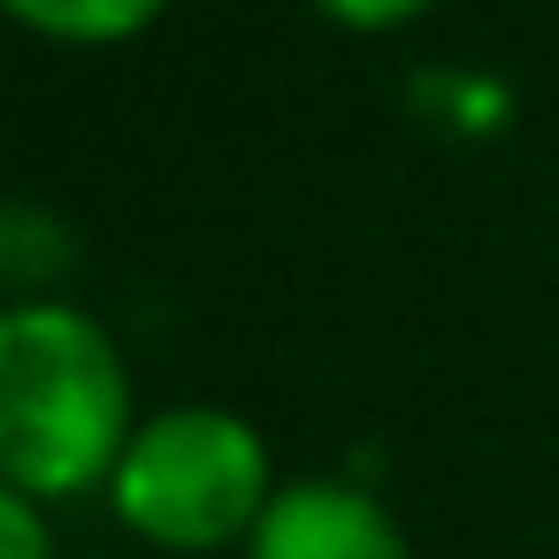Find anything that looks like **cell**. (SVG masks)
Here are the masks:
<instances>
[{
	"mask_svg": "<svg viewBox=\"0 0 559 559\" xmlns=\"http://www.w3.org/2000/svg\"><path fill=\"white\" fill-rule=\"evenodd\" d=\"M131 421V376L116 337L70 299L0 307V483L39 498H85L116 483Z\"/></svg>",
	"mask_w": 559,
	"mask_h": 559,
	"instance_id": "cell-1",
	"label": "cell"
},
{
	"mask_svg": "<svg viewBox=\"0 0 559 559\" xmlns=\"http://www.w3.org/2000/svg\"><path fill=\"white\" fill-rule=\"evenodd\" d=\"M116 521L162 551H223L269 513V444L230 406H169L116 460Z\"/></svg>",
	"mask_w": 559,
	"mask_h": 559,
	"instance_id": "cell-2",
	"label": "cell"
},
{
	"mask_svg": "<svg viewBox=\"0 0 559 559\" xmlns=\"http://www.w3.org/2000/svg\"><path fill=\"white\" fill-rule=\"evenodd\" d=\"M246 559H414V551L360 483L307 475L269 498L261 528L246 536Z\"/></svg>",
	"mask_w": 559,
	"mask_h": 559,
	"instance_id": "cell-3",
	"label": "cell"
},
{
	"mask_svg": "<svg viewBox=\"0 0 559 559\" xmlns=\"http://www.w3.org/2000/svg\"><path fill=\"white\" fill-rule=\"evenodd\" d=\"M0 9L62 47H116V39H139L169 0H0Z\"/></svg>",
	"mask_w": 559,
	"mask_h": 559,
	"instance_id": "cell-4",
	"label": "cell"
},
{
	"mask_svg": "<svg viewBox=\"0 0 559 559\" xmlns=\"http://www.w3.org/2000/svg\"><path fill=\"white\" fill-rule=\"evenodd\" d=\"M78 261L70 230L39 207H0V284H16V292H39L55 284L62 269Z\"/></svg>",
	"mask_w": 559,
	"mask_h": 559,
	"instance_id": "cell-5",
	"label": "cell"
},
{
	"mask_svg": "<svg viewBox=\"0 0 559 559\" xmlns=\"http://www.w3.org/2000/svg\"><path fill=\"white\" fill-rule=\"evenodd\" d=\"M0 559H55L39 506L24 490H9V483H0Z\"/></svg>",
	"mask_w": 559,
	"mask_h": 559,
	"instance_id": "cell-6",
	"label": "cell"
},
{
	"mask_svg": "<svg viewBox=\"0 0 559 559\" xmlns=\"http://www.w3.org/2000/svg\"><path fill=\"white\" fill-rule=\"evenodd\" d=\"M322 16H337L345 32H391V24H406V16H421L429 0H314Z\"/></svg>",
	"mask_w": 559,
	"mask_h": 559,
	"instance_id": "cell-7",
	"label": "cell"
}]
</instances>
